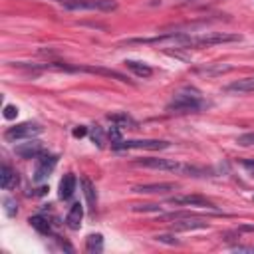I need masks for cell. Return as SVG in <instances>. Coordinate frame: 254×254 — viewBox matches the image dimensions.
Returning <instances> with one entry per match:
<instances>
[{
	"instance_id": "21",
	"label": "cell",
	"mask_w": 254,
	"mask_h": 254,
	"mask_svg": "<svg viewBox=\"0 0 254 254\" xmlns=\"http://www.w3.org/2000/svg\"><path fill=\"white\" fill-rule=\"evenodd\" d=\"M236 143L242 145V147H252L254 145V131H248L244 135H238L236 137Z\"/></svg>"
},
{
	"instance_id": "17",
	"label": "cell",
	"mask_w": 254,
	"mask_h": 254,
	"mask_svg": "<svg viewBox=\"0 0 254 254\" xmlns=\"http://www.w3.org/2000/svg\"><path fill=\"white\" fill-rule=\"evenodd\" d=\"M125 65L137 75V77H151L153 75V67L151 65H147V64H143V62H135V60H127L125 62Z\"/></svg>"
},
{
	"instance_id": "30",
	"label": "cell",
	"mask_w": 254,
	"mask_h": 254,
	"mask_svg": "<svg viewBox=\"0 0 254 254\" xmlns=\"http://www.w3.org/2000/svg\"><path fill=\"white\" fill-rule=\"evenodd\" d=\"M252 198H254V196H252Z\"/></svg>"
},
{
	"instance_id": "11",
	"label": "cell",
	"mask_w": 254,
	"mask_h": 254,
	"mask_svg": "<svg viewBox=\"0 0 254 254\" xmlns=\"http://www.w3.org/2000/svg\"><path fill=\"white\" fill-rule=\"evenodd\" d=\"M75 187H77V179L73 173H65L64 179L60 181V198L62 200H69L75 192Z\"/></svg>"
},
{
	"instance_id": "13",
	"label": "cell",
	"mask_w": 254,
	"mask_h": 254,
	"mask_svg": "<svg viewBox=\"0 0 254 254\" xmlns=\"http://www.w3.org/2000/svg\"><path fill=\"white\" fill-rule=\"evenodd\" d=\"M226 91L230 93H250L254 91V77H242L226 85Z\"/></svg>"
},
{
	"instance_id": "4",
	"label": "cell",
	"mask_w": 254,
	"mask_h": 254,
	"mask_svg": "<svg viewBox=\"0 0 254 254\" xmlns=\"http://www.w3.org/2000/svg\"><path fill=\"white\" fill-rule=\"evenodd\" d=\"M167 220H175L177 230H192V228H208V222L196 212H169L165 214Z\"/></svg>"
},
{
	"instance_id": "27",
	"label": "cell",
	"mask_w": 254,
	"mask_h": 254,
	"mask_svg": "<svg viewBox=\"0 0 254 254\" xmlns=\"http://www.w3.org/2000/svg\"><path fill=\"white\" fill-rule=\"evenodd\" d=\"M155 240L167 242V244H179V240H173V236H155Z\"/></svg>"
},
{
	"instance_id": "2",
	"label": "cell",
	"mask_w": 254,
	"mask_h": 254,
	"mask_svg": "<svg viewBox=\"0 0 254 254\" xmlns=\"http://www.w3.org/2000/svg\"><path fill=\"white\" fill-rule=\"evenodd\" d=\"M208 103L194 91V89H185L179 91L167 105V111L171 113H196L200 109H204Z\"/></svg>"
},
{
	"instance_id": "9",
	"label": "cell",
	"mask_w": 254,
	"mask_h": 254,
	"mask_svg": "<svg viewBox=\"0 0 254 254\" xmlns=\"http://www.w3.org/2000/svg\"><path fill=\"white\" fill-rule=\"evenodd\" d=\"M58 163V157L56 155H50V153H42L38 159H36V171H34V181L40 183L44 181L56 167Z\"/></svg>"
},
{
	"instance_id": "5",
	"label": "cell",
	"mask_w": 254,
	"mask_h": 254,
	"mask_svg": "<svg viewBox=\"0 0 254 254\" xmlns=\"http://www.w3.org/2000/svg\"><path fill=\"white\" fill-rule=\"evenodd\" d=\"M169 204H175V206H196V208H206L214 214H222L220 208L210 202L206 196H200V194H179V196H171L169 198Z\"/></svg>"
},
{
	"instance_id": "7",
	"label": "cell",
	"mask_w": 254,
	"mask_h": 254,
	"mask_svg": "<svg viewBox=\"0 0 254 254\" xmlns=\"http://www.w3.org/2000/svg\"><path fill=\"white\" fill-rule=\"evenodd\" d=\"M64 8L67 10H99V12H111L117 8L115 0H65Z\"/></svg>"
},
{
	"instance_id": "20",
	"label": "cell",
	"mask_w": 254,
	"mask_h": 254,
	"mask_svg": "<svg viewBox=\"0 0 254 254\" xmlns=\"http://www.w3.org/2000/svg\"><path fill=\"white\" fill-rule=\"evenodd\" d=\"M85 250L91 254H99L103 250V236L101 234H89L85 240Z\"/></svg>"
},
{
	"instance_id": "28",
	"label": "cell",
	"mask_w": 254,
	"mask_h": 254,
	"mask_svg": "<svg viewBox=\"0 0 254 254\" xmlns=\"http://www.w3.org/2000/svg\"><path fill=\"white\" fill-rule=\"evenodd\" d=\"M85 133H87V131H85L83 127H79V129H73V135H75V137H83Z\"/></svg>"
},
{
	"instance_id": "23",
	"label": "cell",
	"mask_w": 254,
	"mask_h": 254,
	"mask_svg": "<svg viewBox=\"0 0 254 254\" xmlns=\"http://www.w3.org/2000/svg\"><path fill=\"white\" fill-rule=\"evenodd\" d=\"M133 210H137V212H161V206L159 204H135Z\"/></svg>"
},
{
	"instance_id": "6",
	"label": "cell",
	"mask_w": 254,
	"mask_h": 254,
	"mask_svg": "<svg viewBox=\"0 0 254 254\" xmlns=\"http://www.w3.org/2000/svg\"><path fill=\"white\" fill-rule=\"evenodd\" d=\"M40 133H42L40 123L26 121V123H18L14 127H8L4 131V139L10 141V143H16V141H22V139H32V137H36Z\"/></svg>"
},
{
	"instance_id": "24",
	"label": "cell",
	"mask_w": 254,
	"mask_h": 254,
	"mask_svg": "<svg viewBox=\"0 0 254 254\" xmlns=\"http://www.w3.org/2000/svg\"><path fill=\"white\" fill-rule=\"evenodd\" d=\"M4 206H6L8 216H14V214H16V202H14L12 198H6V200H4Z\"/></svg>"
},
{
	"instance_id": "15",
	"label": "cell",
	"mask_w": 254,
	"mask_h": 254,
	"mask_svg": "<svg viewBox=\"0 0 254 254\" xmlns=\"http://www.w3.org/2000/svg\"><path fill=\"white\" fill-rule=\"evenodd\" d=\"M0 185H2V189H14L16 185H18V175H16V171L10 167V165H2V175H0Z\"/></svg>"
},
{
	"instance_id": "1",
	"label": "cell",
	"mask_w": 254,
	"mask_h": 254,
	"mask_svg": "<svg viewBox=\"0 0 254 254\" xmlns=\"http://www.w3.org/2000/svg\"><path fill=\"white\" fill-rule=\"evenodd\" d=\"M240 40H242V36H238V34L208 32V34H200V36H177L175 42H179L183 46H190V48H210V46L230 44V42H240Z\"/></svg>"
},
{
	"instance_id": "22",
	"label": "cell",
	"mask_w": 254,
	"mask_h": 254,
	"mask_svg": "<svg viewBox=\"0 0 254 254\" xmlns=\"http://www.w3.org/2000/svg\"><path fill=\"white\" fill-rule=\"evenodd\" d=\"M91 139H93V143H97V147H103V131L99 125L91 127Z\"/></svg>"
},
{
	"instance_id": "3",
	"label": "cell",
	"mask_w": 254,
	"mask_h": 254,
	"mask_svg": "<svg viewBox=\"0 0 254 254\" xmlns=\"http://www.w3.org/2000/svg\"><path fill=\"white\" fill-rule=\"evenodd\" d=\"M135 165L139 167H147V169H157V171H171V173H181V175H189V177H200L206 171L198 169V167H190L185 163H177L173 159H139L135 161Z\"/></svg>"
},
{
	"instance_id": "19",
	"label": "cell",
	"mask_w": 254,
	"mask_h": 254,
	"mask_svg": "<svg viewBox=\"0 0 254 254\" xmlns=\"http://www.w3.org/2000/svg\"><path fill=\"white\" fill-rule=\"evenodd\" d=\"M109 121H113L119 129L127 127V129H137V123L127 115V113H115V115H109Z\"/></svg>"
},
{
	"instance_id": "10",
	"label": "cell",
	"mask_w": 254,
	"mask_h": 254,
	"mask_svg": "<svg viewBox=\"0 0 254 254\" xmlns=\"http://www.w3.org/2000/svg\"><path fill=\"white\" fill-rule=\"evenodd\" d=\"M42 153H46L44 147H42V143L40 141H32V139L28 143L16 147V155H20L22 159H38Z\"/></svg>"
},
{
	"instance_id": "8",
	"label": "cell",
	"mask_w": 254,
	"mask_h": 254,
	"mask_svg": "<svg viewBox=\"0 0 254 254\" xmlns=\"http://www.w3.org/2000/svg\"><path fill=\"white\" fill-rule=\"evenodd\" d=\"M169 141H159V139H131V141H119L113 145L115 151H123V149H147V151H161L167 149Z\"/></svg>"
},
{
	"instance_id": "29",
	"label": "cell",
	"mask_w": 254,
	"mask_h": 254,
	"mask_svg": "<svg viewBox=\"0 0 254 254\" xmlns=\"http://www.w3.org/2000/svg\"><path fill=\"white\" fill-rule=\"evenodd\" d=\"M242 165H244V167H246V169H248V171L254 175V163H252V161H244Z\"/></svg>"
},
{
	"instance_id": "14",
	"label": "cell",
	"mask_w": 254,
	"mask_h": 254,
	"mask_svg": "<svg viewBox=\"0 0 254 254\" xmlns=\"http://www.w3.org/2000/svg\"><path fill=\"white\" fill-rule=\"evenodd\" d=\"M177 185L173 183H155V185H137L133 187L135 192H145V194H151V192H167V190H175Z\"/></svg>"
},
{
	"instance_id": "25",
	"label": "cell",
	"mask_w": 254,
	"mask_h": 254,
	"mask_svg": "<svg viewBox=\"0 0 254 254\" xmlns=\"http://www.w3.org/2000/svg\"><path fill=\"white\" fill-rule=\"evenodd\" d=\"M16 115H18V109H16L14 105H6V107H4V117H6V119H14Z\"/></svg>"
},
{
	"instance_id": "16",
	"label": "cell",
	"mask_w": 254,
	"mask_h": 254,
	"mask_svg": "<svg viewBox=\"0 0 254 254\" xmlns=\"http://www.w3.org/2000/svg\"><path fill=\"white\" fill-rule=\"evenodd\" d=\"M30 224L40 232V234H44V236H52L54 232H52V224H50V220L44 216V214H34V216H30Z\"/></svg>"
},
{
	"instance_id": "18",
	"label": "cell",
	"mask_w": 254,
	"mask_h": 254,
	"mask_svg": "<svg viewBox=\"0 0 254 254\" xmlns=\"http://www.w3.org/2000/svg\"><path fill=\"white\" fill-rule=\"evenodd\" d=\"M81 189H83V194H85L87 206H89L91 210H95V206H97V194H95V189H93L91 181L83 177V179H81Z\"/></svg>"
},
{
	"instance_id": "12",
	"label": "cell",
	"mask_w": 254,
	"mask_h": 254,
	"mask_svg": "<svg viewBox=\"0 0 254 254\" xmlns=\"http://www.w3.org/2000/svg\"><path fill=\"white\" fill-rule=\"evenodd\" d=\"M81 220H83V206H81L79 202H73V204L69 206V210H67L65 224H67V228L77 230V228H79V224H81Z\"/></svg>"
},
{
	"instance_id": "26",
	"label": "cell",
	"mask_w": 254,
	"mask_h": 254,
	"mask_svg": "<svg viewBox=\"0 0 254 254\" xmlns=\"http://www.w3.org/2000/svg\"><path fill=\"white\" fill-rule=\"evenodd\" d=\"M230 250L232 252H254V246H240L238 244V246H232Z\"/></svg>"
}]
</instances>
